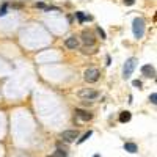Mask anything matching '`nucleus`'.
<instances>
[{"instance_id":"7","label":"nucleus","mask_w":157,"mask_h":157,"mask_svg":"<svg viewBox=\"0 0 157 157\" xmlns=\"http://www.w3.org/2000/svg\"><path fill=\"white\" fill-rule=\"evenodd\" d=\"M82 41L85 43L87 46H93V44L96 43V39H94V36H93L90 32H83V33H82Z\"/></svg>"},{"instance_id":"15","label":"nucleus","mask_w":157,"mask_h":157,"mask_svg":"<svg viewBox=\"0 0 157 157\" xmlns=\"http://www.w3.org/2000/svg\"><path fill=\"white\" fill-rule=\"evenodd\" d=\"M7 8H8V3H3V7L0 8V16H5V14H7Z\"/></svg>"},{"instance_id":"16","label":"nucleus","mask_w":157,"mask_h":157,"mask_svg":"<svg viewBox=\"0 0 157 157\" xmlns=\"http://www.w3.org/2000/svg\"><path fill=\"white\" fill-rule=\"evenodd\" d=\"M98 35H99L101 38H102V39H105V32H104L102 29H101V27H98Z\"/></svg>"},{"instance_id":"20","label":"nucleus","mask_w":157,"mask_h":157,"mask_svg":"<svg viewBox=\"0 0 157 157\" xmlns=\"http://www.w3.org/2000/svg\"><path fill=\"white\" fill-rule=\"evenodd\" d=\"M123 2H124V5H134L135 0H123Z\"/></svg>"},{"instance_id":"2","label":"nucleus","mask_w":157,"mask_h":157,"mask_svg":"<svg viewBox=\"0 0 157 157\" xmlns=\"http://www.w3.org/2000/svg\"><path fill=\"white\" fill-rule=\"evenodd\" d=\"M135 66H137V58H129L126 63H124V69H123V74H124V78H129L132 76V72L134 69H135Z\"/></svg>"},{"instance_id":"9","label":"nucleus","mask_w":157,"mask_h":157,"mask_svg":"<svg viewBox=\"0 0 157 157\" xmlns=\"http://www.w3.org/2000/svg\"><path fill=\"white\" fill-rule=\"evenodd\" d=\"M76 115L80 118V120H83V121H88V120H91V113H88V112H85V110H80V109H76Z\"/></svg>"},{"instance_id":"4","label":"nucleus","mask_w":157,"mask_h":157,"mask_svg":"<svg viewBox=\"0 0 157 157\" xmlns=\"http://www.w3.org/2000/svg\"><path fill=\"white\" fill-rule=\"evenodd\" d=\"M99 96L98 91H94V90H90V88H83L78 91V98L82 99H87V101H91V99H96Z\"/></svg>"},{"instance_id":"19","label":"nucleus","mask_w":157,"mask_h":157,"mask_svg":"<svg viewBox=\"0 0 157 157\" xmlns=\"http://www.w3.org/2000/svg\"><path fill=\"white\" fill-rule=\"evenodd\" d=\"M132 85H134V87H138V88H140V87H142V82H140V80H134V82H132Z\"/></svg>"},{"instance_id":"12","label":"nucleus","mask_w":157,"mask_h":157,"mask_svg":"<svg viewBox=\"0 0 157 157\" xmlns=\"http://www.w3.org/2000/svg\"><path fill=\"white\" fill-rule=\"evenodd\" d=\"M76 16H77V19H78V22H80V24H82V22H85V21H91V19H93L91 16H85L83 13H76Z\"/></svg>"},{"instance_id":"14","label":"nucleus","mask_w":157,"mask_h":157,"mask_svg":"<svg viewBox=\"0 0 157 157\" xmlns=\"http://www.w3.org/2000/svg\"><path fill=\"white\" fill-rule=\"evenodd\" d=\"M93 135V131H88L87 134H83V137L82 138H78V143H83V142H87V140L90 138V137H91Z\"/></svg>"},{"instance_id":"8","label":"nucleus","mask_w":157,"mask_h":157,"mask_svg":"<svg viewBox=\"0 0 157 157\" xmlns=\"http://www.w3.org/2000/svg\"><path fill=\"white\" fill-rule=\"evenodd\" d=\"M66 47L68 49H77L78 47V39L76 38V36H69L68 39H66Z\"/></svg>"},{"instance_id":"17","label":"nucleus","mask_w":157,"mask_h":157,"mask_svg":"<svg viewBox=\"0 0 157 157\" xmlns=\"http://www.w3.org/2000/svg\"><path fill=\"white\" fill-rule=\"evenodd\" d=\"M149 101H151L153 104H156V102H157V94L153 93V94H151V98H149Z\"/></svg>"},{"instance_id":"6","label":"nucleus","mask_w":157,"mask_h":157,"mask_svg":"<svg viewBox=\"0 0 157 157\" xmlns=\"http://www.w3.org/2000/svg\"><path fill=\"white\" fill-rule=\"evenodd\" d=\"M142 74H143L145 77H149V78L156 77V69H154V66H151V65L142 66Z\"/></svg>"},{"instance_id":"13","label":"nucleus","mask_w":157,"mask_h":157,"mask_svg":"<svg viewBox=\"0 0 157 157\" xmlns=\"http://www.w3.org/2000/svg\"><path fill=\"white\" fill-rule=\"evenodd\" d=\"M68 154H66V149H61V148H58L57 151H55V153L50 156V157H66Z\"/></svg>"},{"instance_id":"11","label":"nucleus","mask_w":157,"mask_h":157,"mask_svg":"<svg viewBox=\"0 0 157 157\" xmlns=\"http://www.w3.org/2000/svg\"><path fill=\"white\" fill-rule=\"evenodd\" d=\"M124 149L129 153H137V145L135 143H124Z\"/></svg>"},{"instance_id":"10","label":"nucleus","mask_w":157,"mask_h":157,"mask_svg":"<svg viewBox=\"0 0 157 157\" xmlns=\"http://www.w3.org/2000/svg\"><path fill=\"white\" fill-rule=\"evenodd\" d=\"M131 118H132L131 112H121V113H120V121L121 123H129V121H131Z\"/></svg>"},{"instance_id":"1","label":"nucleus","mask_w":157,"mask_h":157,"mask_svg":"<svg viewBox=\"0 0 157 157\" xmlns=\"http://www.w3.org/2000/svg\"><path fill=\"white\" fill-rule=\"evenodd\" d=\"M145 29H146V25H145V21H143L142 18L134 19L132 30H134V35H135V38H137V39L143 38V35H145Z\"/></svg>"},{"instance_id":"5","label":"nucleus","mask_w":157,"mask_h":157,"mask_svg":"<svg viewBox=\"0 0 157 157\" xmlns=\"http://www.w3.org/2000/svg\"><path fill=\"white\" fill-rule=\"evenodd\" d=\"M77 137H78V132L77 131H65L63 134H61V138H63V142H66V143L76 142Z\"/></svg>"},{"instance_id":"18","label":"nucleus","mask_w":157,"mask_h":157,"mask_svg":"<svg viewBox=\"0 0 157 157\" xmlns=\"http://www.w3.org/2000/svg\"><path fill=\"white\" fill-rule=\"evenodd\" d=\"M35 7H36V8H43V10H46V5H44V3H41V2L35 3Z\"/></svg>"},{"instance_id":"21","label":"nucleus","mask_w":157,"mask_h":157,"mask_svg":"<svg viewBox=\"0 0 157 157\" xmlns=\"http://www.w3.org/2000/svg\"><path fill=\"white\" fill-rule=\"evenodd\" d=\"M93 157H101V156H99V154H94V156H93Z\"/></svg>"},{"instance_id":"3","label":"nucleus","mask_w":157,"mask_h":157,"mask_svg":"<svg viewBox=\"0 0 157 157\" xmlns=\"http://www.w3.org/2000/svg\"><path fill=\"white\" fill-rule=\"evenodd\" d=\"M85 80L88 82V83H94V82H98L99 80V77H101V72H99V69H96V68H90V69H87L85 71Z\"/></svg>"}]
</instances>
